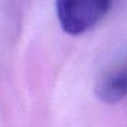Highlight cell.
Returning <instances> with one entry per match:
<instances>
[{"label": "cell", "instance_id": "obj_1", "mask_svg": "<svg viewBox=\"0 0 127 127\" xmlns=\"http://www.w3.org/2000/svg\"><path fill=\"white\" fill-rule=\"evenodd\" d=\"M112 0H56V15L62 30L81 35L91 30L108 13Z\"/></svg>", "mask_w": 127, "mask_h": 127}, {"label": "cell", "instance_id": "obj_2", "mask_svg": "<svg viewBox=\"0 0 127 127\" xmlns=\"http://www.w3.org/2000/svg\"><path fill=\"white\" fill-rule=\"evenodd\" d=\"M95 92L105 103H117L127 96V66L117 67L105 74L96 84Z\"/></svg>", "mask_w": 127, "mask_h": 127}]
</instances>
